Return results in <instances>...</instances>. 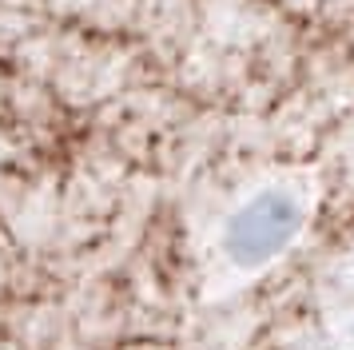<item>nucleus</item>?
<instances>
[{"mask_svg": "<svg viewBox=\"0 0 354 350\" xmlns=\"http://www.w3.org/2000/svg\"><path fill=\"white\" fill-rule=\"evenodd\" d=\"M303 227V207L290 191H259L255 199L231 215L223 231V247H227V259L235 267H263L267 259L287 247L290 239L299 235Z\"/></svg>", "mask_w": 354, "mask_h": 350, "instance_id": "1", "label": "nucleus"}]
</instances>
